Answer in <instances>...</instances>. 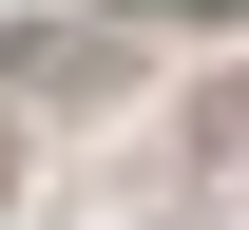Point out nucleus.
<instances>
[{
  "mask_svg": "<svg viewBox=\"0 0 249 230\" xmlns=\"http://www.w3.org/2000/svg\"><path fill=\"white\" fill-rule=\"evenodd\" d=\"M0 154H19V134H0Z\"/></svg>",
  "mask_w": 249,
  "mask_h": 230,
  "instance_id": "1",
  "label": "nucleus"
}]
</instances>
